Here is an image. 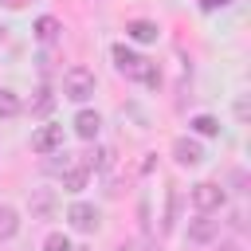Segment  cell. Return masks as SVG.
I'll use <instances>...</instances> for the list:
<instances>
[{"mask_svg":"<svg viewBox=\"0 0 251 251\" xmlns=\"http://www.w3.org/2000/svg\"><path fill=\"white\" fill-rule=\"evenodd\" d=\"M16 231H20V212L12 204H0V243H8Z\"/></svg>","mask_w":251,"mask_h":251,"instance_id":"obj_13","label":"cell"},{"mask_svg":"<svg viewBox=\"0 0 251 251\" xmlns=\"http://www.w3.org/2000/svg\"><path fill=\"white\" fill-rule=\"evenodd\" d=\"M220 251H243V247H239V243H224Z\"/></svg>","mask_w":251,"mask_h":251,"instance_id":"obj_24","label":"cell"},{"mask_svg":"<svg viewBox=\"0 0 251 251\" xmlns=\"http://www.w3.org/2000/svg\"><path fill=\"white\" fill-rule=\"evenodd\" d=\"M43 251H71V239H67V231H51V235L43 239Z\"/></svg>","mask_w":251,"mask_h":251,"instance_id":"obj_19","label":"cell"},{"mask_svg":"<svg viewBox=\"0 0 251 251\" xmlns=\"http://www.w3.org/2000/svg\"><path fill=\"white\" fill-rule=\"evenodd\" d=\"M176 212H180V192L169 188V200H165V220H161V231H173L176 227Z\"/></svg>","mask_w":251,"mask_h":251,"instance_id":"obj_16","label":"cell"},{"mask_svg":"<svg viewBox=\"0 0 251 251\" xmlns=\"http://www.w3.org/2000/svg\"><path fill=\"white\" fill-rule=\"evenodd\" d=\"M188 129L200 133V137H220V122H216L212 114H196V118L188 122Z\"/></svg>","mask_w":251,"mask_h":251,"instance_id":"obj_15","label":"cell"},{"mask_svg":"<svg viewBox=\"0 0 251 251\" xmlns=\"http://www.w3.org/2000/svg\"><path fill=\"white\" fill-rule=\"evenodd\" d=\"M27 212H31V220H51L55 216V192L51 188H31Z\"/></svg>","mask_w":251,"mask_h":251,"instance_id":"obj_9","label":"cell"},{"mask_svg":"<svg viewBox=\"0 0 251 251\" xmlns=\"http://www.w3.org/2000/svg\"><path fill=\"white\" fill-rule=\"evenodd\" d=\"M20 110H24L20 94H16V90H8V86H0V122H8V118H20Z\"/></svg>","mask_w":251,"mask_h":251,"instance_id":"obj_14","label":"cell"},{"mask_svg":"<svg viewBox=\"0 0 251 251\" xmlns=\"http://www.w3.org/2000/svg\"><path fill=\"white\" fill-rule=\"evenodd\" d=\"M188 243H212L220 235V220H212V212H200L196 220H188Z\"/></svg>","mask_w":251,"mask_h":251,"instance_id":"obj_7","label":"cell"},{"mask_svg":"<svg viewBox=\"0 0 251 251\" xmlns=\"http://www.w3.org/2000/svg\"><path fill=\"white\" fill-rule=\"evenodd\" d=\"M173 161L184 165V169H192V165L204 161V145H200L196 137H176V141H173Z\"/></svg>","mask_w":251,"mask_h":251,"instance_id":"obj_8","label":"cell"},{"mask_svg":"<svg viewBox=\"0 0 251 251\" xmlns=\"http://www.w3.org/2000/svg\"><path fill=\"white\" fill-rule=\"evenodd\" d=\"M51 110H55V94H51L47 86H39V90H35V98H31V114H39V118H43V114H51Z\"/></svg>","mask_w":251,"mask_h":251,"instance_id":"obj_17","label":"cell"},{"mask_svg":"<svg viewBox=\"0 0 251 251\" xmlns=\"http://www.w3.org/2000/svg\"><path fill=\"white\" fill-rule=\"evenodd\" d=\"M192 208L196 212H220L224 204H227V192L216 184V180H200V184H192Z\"/></svg>","mask_w":251,"mask_h":251,"instance_id":"obj_3","label":"cell"},{"mask_svg":"<svg viewBox=\"0 0 251 251\" xmlns=\"http://www.w3.org/2000/svg\"><path fill=\"white\" fill-rule=\"evenodd\" d=\"M157 35H161V27L153 20H129L126 24V39H133V43H157Z\"/></svg>","mask_w":251,"mask_h":251,"instance_id":"obj_11","label":"cell"},{"mask_svg":"<svg viewBox=\"0 0 251 251\" xmlns=\"http://www.w3.org/2000/svg\"><path fill=\"white\" fill-rule=\"evenodd\" d=\"M71 251H86V247H71Z\"/></svg>","mask_w":251,"mask_h":251,"instance_id":"obj_25","label":"cell"},{"mask_svg":"<svg viewBox=\"0 0 251 251\" xmlns=\"http://www.w3.org/2000/svg\"><path fill=\"white\" fill-rule=\"evenodd\" d=\"M200 4V12H220V8H227L231 0H196Z\"/></svg>","mask_w":251,"mask_h":251,"instance_id":"obj_20","label":"cell"},{"mask_svg":"<svg viewBox=\"0 0 251 251\" xmlns=\"http://www.w3.org/2000/svg\"><path fill=\"white\" fill-rule=\"evenodd\" d=\"M63 98H71V102L94 98V71L90 67H67V75H63Z\"/></svg>","mask_w":251,"mask_h":251,"instance_id":"obj_2","label":"cell"},{"mask_svg":"<svg viewBox=\"0 0 251 251\" xmlns=\"http://www.w3.org/2000/svg\"><path fill=\"white\" fill-rule=\"evenodd\" d=\"M231 180H235V192H247V188H243V184H247V176H243V169H235V176H231Z\"/></svg>","mask_w":251,"mask_h":251,"instance_id":"obj_21","label":"cell"},{"mask_svg":"<svg viewBox=\"0 0 251 251\" xmlns=\"http://www.w3.org/2000/svg\"><path fill=\"white\" fill-rule=\"evenodd\" d=\"M31 35H35L39 43H59V35H63V24H59L55 16H35V24H31Z\"/></svg>","mask_w":251,"mask_h":251,"instance_id":"obj_10","label":"cell"},{"mask_svg":"<svg viewBox=\"0 0 251 251\" xmlns=\"http://www.w3.org/2000/svg\"><path fill=\"white\" fill-rule=\"evenodd\" d=\"M98 129H102V118H98L94 110H78V114H75V133H78L82 141H94Z\"/></svg>","mask_w":251,"mask_h":251,"instance_id":"obj_12","label":"cell"},{"mask_svg":"<svg viewBox=\"0 0 251 251\" xmlns=\"http://www.w3.org/2000/svg\"><path fill=\"white\" fill-rule=\"evenodd\" d=\"M59 149H63V126L47 122V126H39V129L31 133V153L51 157V153H59Z\"/></svg>","mask_w":251,"mask_h":251,"instance_id":"obj_4","label":"cell"},{"mask_svg":"<svg viewBox=\"0 0 251 251\" xmlns=\"http://www.w3.org/2000/svg\"><path fill=\"white\" fill-rule=\"evenodd\" d=\"M110 157H114V153H110V149H106V145H98V149H94V153H90V157H86V169H90V173H94V169H98V173H102V169H110V165H114V161H110Z\"/></svg>","mask_w":251,"mask_h":251,"instance_id":"obj_18","label":"cell"},{"mask_svg":"<svg viewBox=\"0 0 251 251\" xmlns=\"http://www.w3.org/2000/svg\"><path fill=\"white\" fill-rule=\"evenodd\" d=\"M227 224H231L235 231H243V212H231V216H227Z\"/></svg>","mask_w":251,"mask_h":251,"instance_id":"obj_22","label":"cell"},{"mask_svg":"<svg viewBox=\"0 0 251 251\" xmlns=\"http://www.w3.org/2000/svg\"><path fill=\"white\" fill-rule=\"evenodd\" d=\"M67 220H71V227L75 231H98V224H102V212L94 208V204H86V200H75L71 208H67Z\"/></svg>","mask_w":251,"mask_h":251,"instance_id":"obj_5","label":"cell"},{"mask_svg":"<svg viewBox=\"0 0 251 251\" xmlns=\"http://www.w3.org/2000/svg\"><path fill=\"white\" fill-rule=\"evenodd\" d=\"M86 180H90V169H86V161H75V157H67V165L59 169V184H63V192H82V188H86Z\"/></svg>","mask_w":251,"mask_h":251,"instance_id":"obj_6","label":"cell"},{"mask_svg":"<svg viewBox=\"0 0 251 251\" xmlns=\"http://www.w3.org/2000/svg\"><path fill=\"white\" fill-rule=\"evenodd\" d=\"M110 59H114L118 75H126V78H133V82H141V78H145V71H149V59H145V55H137L129 43H114V47H110Z\"/></svg>","mask_w":251,"mask_h":251,"instance_id":"obj_1","label":"cell"},{"mask_svg":"<svg viewBox=\"0 0 251 251\" xmlns=\"http://www.w3.org/2000/svg\"><path fill=\"white\" fill-rule=\"evenodd\" d=\"M0 4H4V8H24L27 0H0Z\"/></svg>","mask_w":251,"mask_h":251,"instance_id":"obj_23","label":"cell"}]
</instances>
